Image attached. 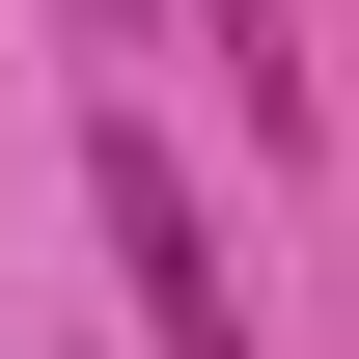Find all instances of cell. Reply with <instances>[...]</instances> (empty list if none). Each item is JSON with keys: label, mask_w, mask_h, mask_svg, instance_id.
<instances>
[{"label": "cell", "mask_w": 359, "mask_h": 359, "mask_svg": "<svg viewBox=\"0 0 359 359\" xmlns=\"http://www.w3.org/2000/svg\"><path fill=\"white\" fill-rule=\"evenodd\" d=\"M83 28H111V55H138V0H83Z\"/></svg>", "instance_id": "3"}, {"label": "cell", "mask_w": 359, "mask_h": 359, "mask_svg": "<svg viewBox=\"0 0 359 359\" xmlns=\"http://www.w3.org/2000/svg\"><path fill=\"white\" fill-rule=\"evenodd\" d=\"M83 194H111V276H138V332H166V359H249V276H222V222H194V166H166V138H83Z\"/></svg>", "instance_id": "1"}, {"label": "cell", "mask_w": 359, "mask_h": 359, "mask_svg": "<svg viewBox=\"0 0 359 359\" xmlns=\"http://www.w3.org/2000/svg\"><path fill=\"white\" fill-rule=\"evenodd\" d=\"M194 55H222V111L276 138V166H304V138H332V83H304V0H194Z\"/></svg>", "instance_id": "2"}]
</instances>
